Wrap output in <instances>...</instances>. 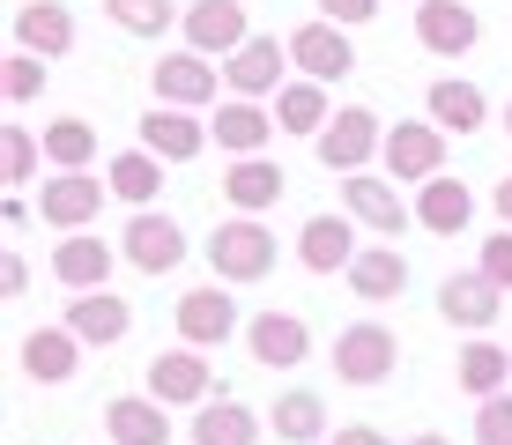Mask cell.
Masks as SVG:
<instances>
[{"label":"cell","instance_id":"17","mask_svg":"<svg viewBox=\"0 0 512 445\" xmlns=\"http://www.w3.org/2000/svg\"><path fill=\"white\" fill-rule=\"evenodd\" d=\"M290 60L305 67V82H342L349 67H357V52H349V38H342V23H305V30H290Z\"/></svg>","mask_w":512,"mask_h":445},{"label":"cell","instance_id":"40","mask_svg":"<svg viewBox=\"0 0 512 445\" xmlns=\"http://www.w3.org/2000/svg\"><path fill=\"white\" fill-rule=\"evenodd\" d=\"M320 15H327V23H342V30H364L379 15V0H320Z\"/></svg>","mask_w":512,"mask_h":445},{"label":"cell","instance_id":"32","mask_svg":"<svg viewBox=\"0 0 512 445\" xmlns=\"http://www.w3.org/2000/svg\"><path fill=\"white\" fill-rule=\"evenodd\" d=\"M268 431H275L282 445H320V438H327V401L297 386V394H282V401L268 408Z\"/></svg>","mask_w":512,"mask_h":445},{"label":"cell","instance_id":"7","mask_svg":"<svg viewBox=\"0 0 512 445\" xmlns=\"http://www.w3.org/2000/svg\"><path fill=\"white\" fill-rule=\"evenodd\" d=\"M149 394L164 408H201L216 401V371H208V349H164L149 364Z\"/></svg>","mask_w":512,"mask_h":445},{"label":"cell","instance_id":"45","mask_svg":"<svg viewBox=\"0 0 512 445\" xmlns=\"http://www.w3.org/2000/svg\"><path fill=\"white\" fill-rule=\"evenodd\" d=\"M409 445H453V438H438V431H423V438H409Z\"/></svg>","mask_w":512,"mask_h":445},{"label":"cell","instance_id":"16","mask_svg":"<svg viewBox=\"0 0 512 445\" xmlns=\"http://www.w3.org/2000/svg\"><path fill=\"white\" fill-rule=\"evenodd\" d=\"M282 60H290V38H245L231 60H223V89H238V97H275Z\"/></svg>","mask_w":512,"mask_h":445},{"label":"cell","instance_id":"26","mask_svg":"<svg viewBox=\"0 0 512 445\" xmlns=\"http://www.w3.org/2000/svg\"><path fill=\"white\" fill-rule=\"evenodd\" d=\"M349 290H357L364 305H394V297L409 290V260H401L394 245H372V253L349 260Z\"/></svg>","mask_w":512,"mask_h":445},{"label":"cell","instance_id":"22","mask_svg":"<svg viewBox=\"0 0 512 445\" xmlns=\"http://www.w3.org/2000/svg\"><path fill=\"white\" fill-rule=\"evenodd\" d=\"M416 223L431 230V238H461V230L475 223V193L453 171H438L431 186H416Z\"/></svg>","mask_w":512,"mask_h":445},{"label":"cell","instance_id":"38","mask_svg":"<svg viewBox=\"0 0 512 445\" xmlns=\"http://www.w3.org/2000/svg\"><path fill=\"white\" fill-rule=\"evenodd\" d=\"M475 445H512V394L475 401Z\"/></svg>","mask_w":512,"mask_h":445},{"label":"cell","instance_id":"13","mask_svg":"<svg viewBox=\"0 0 512 445\" xmlns=\"http://www.w3.org/2000/svg\"><path fill=\"white\" fill-rule=\"evenodd\" d=\"M156 97L179 104V112H193V104H216L223 97V75L208 52H164L156 60Z\"/></svg>","mask_w":512,"mask_h":445},{"label":"cell","instance_id":"8","mask_svg":"<svg viewBox=\"0 0 512 445\" xmlns=\"http://www.w3.org/2000/svg\"><path fill=\"white\" fill-rule=\"evenodd\" d=\"M416 45L438 52V60H461V52L483 45V23H475L468 0H416Z\"/></svg>","mask_w":512,"mask_h":445},{"label":"cell","instance_id":"3","mask_svg":"<svg viewBox=\"0 0 512 445\" xmlns=\"http://www.w3.org/2000/svg\"><path fill=\"white\" fill-rule=\"evenodd\" d=\"M386 178L394 186H431L438 171H446V127H431V119H401V127H386Z\"/></svg>","mask_w":512,"mask_h":445},{"label":"cell","instance_id":"28","mask_svg":"<svg viewBox=\"0 0 512 445\" xmlns=\"http://www.w3.org/2000/svg\"><path fill=\"white\" fill-rule=\"evenodd\" d=\"M208 134H216V149H231V156H260L268 134H275V112L268 104H216Z\"/></svg>","mask_w":512,"mask_h":445},{"label":"cell","instance_id":"46","mask_svg":"<svg viewBox=\"0 0 512 445\" xmlns=\"http://www.w3.org/2000/svg\"><path fill=\"white\" fill-rule=\"evenodd\" d=\"M505 134H512V104H505Z\"/></svg>","mask_w":512,"mask_h":445},{"label":"cell","instance_id":"39","mask_svg":"<svg viewBox=\"0 0 512 445\" xmlns=\"http://www.w3.org/2000/svg\"><path fill=\"white\" fill-rule=\"evenodd\" d=\"M483 275L498 282V290H512V230H498V238H483Z\"/></svg>","mask_w":512,"mask_h":445},{"label":"cell","instance_id":"1","mask_svg":"<svg viewBox=\"0 0 512 445\" xmlns=\"http://www.w3.org/2000/svg\"><path fill=\"white\" fill-rule=\"evenodd\" d=\"M275 260H282L275 230H268V223H253V216L208 230V267H216V282H268V275H275Z\"/></svg>","mask_w":512,"mask_h":445},{"label":"cell","instance_id":"19","mask_svg":"<svg viewBox=\"0 0 512 445\" xmlns=\"http://www.w3.org/2000/svg\"><path fill=\"white\" fill-rule=\"evenodd\" d=\"M8 38H15V52H38V60H60V52H75V15H67L60 0H30V8H15Z\"/></svg>","mask_w":512,"mask_h":445},{"label":"cell","instance_id":"24","mask_svg":"<svg viewBox=\"0 0 512 445\" xmlns=\"http://www.w3.org/2000/svg\"><path fill=\"white\" fill-rule=\"evenodd\" d=\"M297 260H305L312 275H349V260H357V223L312 216L305 230H297Z\"/></svg>","mask_w":512,"mask_h":445},{"label":"cell","instance_id":"41","mask_svg":"<svg viewBox=\"0 0 512 445\" xmlns=\"http://www.w3.org/2000/svg\"><path fill=\"white\" fill-rule=\"evenodd\" d=\"M0 290H8V297H23V290H30V260H23V253L0 260Z\"/></svg>","mask_w":512,"mask_h":445},{"label":"cell","instance_id":"33","mask_svg":"<svg viewBox=\"0 0 512 445\" xmlns=\"http://www.w3.org/2000/svg\"><path fill=\"white\" fill-rule=\"evenodd\" d=\"M461 386H468L475 401L505 394V386H512V349H498V342H468V349H461Z\"/></svg>","mask_w":512,"mask_h":445},{"label":"cell","instance_id":"42","mask_svg":"<svg viewBox=\"0 0 512 445\" xmlns=\"http://www.w3.org/2000/svg\"><path fill=\"white\" fill-rule=\"evenodd\" d=\"M327 445H386V431H372V423H349V431H334Z\"/></svg>","mask_w":512,"mask_h":445},{"label":"cell","instance_id":"36","mask_svg":"<svg viewBox=\"0 0 512 445\" xmlns=\"http://www.w3.org/2000/svg\"><path fill=\"white\" fill-rule=\"evenodd\" d=\"M45 67H52V60L8 45V60H0V97H8V104H38V97H45Z\"/></svg>","mask_w":512,"mask_h":445},{"label":"cell","instance_id":"31","mask_svg":"<svg viewBox=\"0 0 512 445\" xmlns=\"http://www.w3.org/2000/svg\"><path fill=\"white\" fill-rule=\"evenodd\" d=\"M104 178H112V201H127V208H149L156 193H164V156H149V149H127V156H112V164H104Z\"/></svg>","mask_w":512,"mask_h":445},{"label":"cell","instance_id":"43","mask_svg":"<svg viewBox=\"0 0 512 445\" xmlns=\"http://www.w3.org/2000/svg\"><path fill=\"white\" fill-rule=\"evenodd\" d=\"M30 216H38V208H30V201H23V193H15V201H8V208H0V223H8V230H23Z\"/></svg>","mask_w":512,"mask_h":445},{"label":"cell","instance_id":"27","mask_svg":"<svg viewBox=\"0 0 512 445\" xmlns=\"http://www.w3.org/2000/svg\"><path fill=\"white\" fill-rule=\"evenodd\" d=\"M423 104H431V127H446V134H483V119H490L483 89H475V82H453V75L423 89Z\"/></svg>","mask_w":512,"mask_h":445},{"label":"cell","instance_id":"21","mask_svg":"<svg viewBox=\"0 0 512 445\" xmlns=\"http://www.w3.org/2000/svg\"><path fill=\"white\" fill-rule=\"evenodd\" d=\"M104 431L112 445H171V408L156 394H119L104 401Z\"/></svg>","mask_w":512,"mask_h":445},{"label":"cell","instance_id":"20","mask_svg":"<svg viewBox=\"0 0 512 445\" xmlns=\"http://www.w3.org/2000/svg\"><path fill=\"white\" fill-rule=\"evenodd\" d=\"M201 141H216V134H208L193 112H179V104H156V112H141V149L164 156V164H193V156H201Z\"/></svg>","mask_w":512,"mask_h":445},{"label":"cell","instance_id":"29","mask_svg":"<svg viewBox=\"0 0 512 445\" xmlns=\"http://www.w3.org/2000/svg\"><path fill=\"white\" fill-rule=\"evenodd\" d=\"M253 438H260V416L245 401L216 394V401L193 408V445H253Z\"/></svg>","mask_w":512,"mask_h":445},{"label":"cell","instance_id":"15","mask_svg":"<svg viewBox=\"0 0 512 445\" xmlns=\"http://www.w3.org/2000/svg\"><path fill=\"white\" fill-rule=\"evenodd\" d=\"M82 349H90V342H82L75 327H30L23 349H15V364H23L38 386H67V379H75V364H82Z\"/></svg>","mask_w":512,"mask_h":445},{"label":"cell","instance_id":"25","mask_svg":"<svg viewBox=\"0 0 512 445\" xmlns=\"http://www.w3.org/2000/svg\"><path fill=\"white\" fill-rule=\"evenodd\" d=\"M282 164H268V156H238L231 171H223V201L238 208V216H260V208H275L282 201Z\"/></svg>","mask_w":512,"mask_h":445},{"label":"cell","instance_id":"10","mask_svg":"<svg viewBox=\"0 0 512 445\" xmlns=\"http://www.w3.org/2000/svg\"><path fill=\"white\" fill-rule=\"evenodd\" d=\"M498 312H505V290L475 267V275H446L438 282V319L446 327H468V334H483V327H498Z\"/></svg>","mask_w":512,"mask_h":445},{"label":"cell","instance_id":"4","mask_svg":"<svg viewBox=\"0 0 512 445\" xmlns=\"http://www.w3.org/2000/svg\"><path fill=\"white\" fill-rule=\"evenodd\" d=\"M104 193H112V178H97V171H52L38 186V223H52L67 238V230L104 216Z\"/></svg>","mask_w":512,"mask_h":445},{"label":"cell","instance_id":"2","mask_svg":"<svg viewBox=\"0 0 512 445\" xmlns=\"http://www.w3.org/2000/svg\"><path fill=\"white\" fill-rule=\"evenodd\" d=\"M394 364H401V334L379 327V319L342 327V342H334V379H342V386H386Z\"/></svg>","mask_w":512,"mask_h":445},{"label":"cell","instance_id":"6","mask_svg":"<svg viewBox=\"0 0 512 445\" xmlns=\"http://www.w3.org/2000/svg\"><path fill=\"white\" fill-rule=\"evenodd\" d=\"M119 253H127L141 275H171V267L186 260V230L171 216H156V208H134L127 230H119Z\"/></svg>","mask_w":512,"mask_h":445},{"label":"cell","instance_id":"11","mask_svg":"<svg viewBox=\"0 0 512 445\" xmlns=\"http://www.w3.org/2000/svg\"><path fill=\"white\" fill-rule=\"evenodd\" d=\"M179 30H186V52H208V60H231V52L253 38V23H245L238 0H193Z\"/></svg>","mask_w":512,"mask_h":445},{"label":"cell","instance_id":"30","mask_svg":"<svg viewBox=\"0 0 512 445\" xmlns=\"http://www.w3.org/2000/svg\"><path fill=\"white\" fill-rule=\"evenodd\" d=\"M327 119H334L327 82H282V89H275V127H282V134H312V141H320Z\"/></svg>","mask_w":512,"mask_h":445},{"label":"cell","instance_id":"37","mask_svg":"<svg viewBox=\"0 0 512 445\" xmlns=\"http://www.w3.org/2000/svg\"><path fill=\"white\" fill-rule=\"evenodd\" d=\"M45 164V141L30 127H0V171H8V186H30Z\"/></svg>","mask_w":512,"mask_h":445},{"label":"cell","instance_id":"35","mask_svg":"<svg viewBox=\"0 0 512 445\" xmlns=\"http://www.w3.org/2000/svg\"><path fill=\"white\" fill-rule=\"evenodd\" d=\"M104 15H112V23L127 30V38H164L171 23H186V15L171 8V0H104Z\"/></svg>","mask_w":512,"mask_h":445},{"label":"cell","instance_id":"44","mask_svg":"<svg viewBox=\"0 0 512 445\" xmlns=\"http://www.w3.org/2000/svg\"><path fill=\"white\" fill-rule=\"evenodd\" d=\"M490 201H498V223H512V178H498V193H490Z\"/></svg>","mask_w":512,"mask_h":445},{"label":"cell","instance_id":"14","mask_svg":"<svg viewBox=\"0 0 512 445\" xmlns=\"http://www.w3.org/2000/svg\"><path fill=\"white\" fill-rule=\"evenodd\" d=\"M245 349H253V364L290 371V364H305V356H312V327H305V319H290V312H253V319H245Z\"/></svg>","mask_w":512,"mask_h":445},{"label":"cell","instance_id":"12","mask_svg":"<svg viewBox=\"0 0 512 445\" xmlns=\"http://www.w3.org/2000/svg\"><path fill=\"white\" fill-rule=\"evenodd\" d=\"M342 208H349V223H372L379 238H394L401 223H416V208L401 201V186H394V178H372V171L342 178Z\"/></svg>","mask_w":512,"mask_h":445},{"label":"cell","instance_id":"9","mask_svg":"<svg viewBox=\"0 0 512 445\" xmlns=\"http://www.w3.org/2000/svg\"><path fill=\"white\" fill-rule=\"evenodd\" d=\"M238 334V305H231V282H201V290L179 297V342L186 349H216Z\"/></svg>","mask_w":512,"mask_h":445},{"label":"cell","instance_id":"23","mask_svg":"<svg viewBox=\"0 0 512 445\" xmlns=\"http://www.w3.org/2000/svg\"><path fill=\"white\" fill-rule=\"evenodd\" d=\"M67 327H75L90 349H112V342H127L134 305H127V297H112V290H75V305H67Z\"/></svg>","mask_w":512,"mask_h":445},{"label":"cell","instance_id":"18","mask_svg":"<svg viewBox=\"0 0 512 445\" xmlns=\"http://www.w3.org/2000/svg\"><path fill=\"white\" fill-rule=\"evenodd\" d=\"M112 267H119V253L104 238H90V230H67V238L52 245V282H67V290H104Z\"/></svg>","mask_w":512,"mask_h":445},{"label":"cell","instance_id":"5","mask_svg":"<svg viewBox=\"0 0 512 445\" xmlns=\"http://www.w3.org/2000/svg\"><path fill=\"white\" fill-rule=\"evenodd\" d=\"M379 149H386V127H379L372 112H364V104H342V112L327 119V134H320V164H327V171H342V178H349V171H364Z\"/></svg>","mask_w":512,"mask_h":445},{"label":"cell","instance_id":"34","mask_svg":"<svg viewBox=\"0 0 512 445\" xmlns=\"http://www.w3.org/2000/svg\"><path fill=\"white\" fill-rule=\"evenodd\" d=\"M45 164H60V171H90V164H97V127H90V119H75V112L52 119V127H45Z\"/></svg>","mask_w":512,"mask_h":445}]
</instances>
